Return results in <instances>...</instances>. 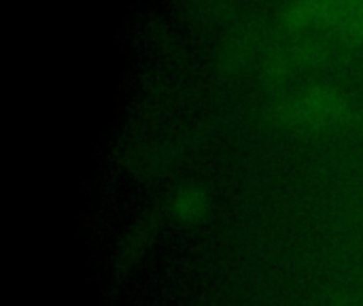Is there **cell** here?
Listing matches in <instances>:
<instances>
[{
  "label": "cell",
  "mask_w": 363,
  "mask_h": 306,
  "mask_svg": "<svg viewBox=\"0 0 363 306\" xmlns=\"http://www.w3.org/2000/svg\"><path fill=\"white\" fill-rule=\"evenodd\" d=\"M274 121L287 132L319 134L345 128L355 117L351 96L334 85L317 83L291 89L274 104Z\"/></svg>",
  "instance_id": "cell-2"
},
{
  "label": "cell",
  "mask_w": 363,
  "mask_h": 306,
  "mask_svg": "<svg viewBox=\"0 0 363 306\" xmlns=\"http://www.w3.org/2000/svg\"><path fill=\"white\" fill-rule=\"evenodd\" d=\"M283 28L325 47L363 45V0H285Z\"/></svg>",
  "instance_id": "cell-1"
},
{
  "label": "cell",
  "mask_w": 363,
  "mask_h": 306,
  "mask_svg": "<svg viewBox=\"0 0 363 306\" xmlns=\"http://www.w3.org/2000/svg\"><path fill=\"white\" fill-rule=\"evenodd\" d=\"M208 211V200L198 190H181L168 202V213L179 224H198Z\"/></svg>",
  "instance_id": "cell-3"
}]
</instances>
